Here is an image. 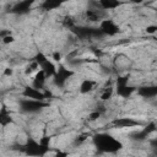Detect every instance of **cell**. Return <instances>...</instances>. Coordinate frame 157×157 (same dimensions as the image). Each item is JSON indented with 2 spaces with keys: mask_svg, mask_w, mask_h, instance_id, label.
<instances>
[{
  "mask_svg": "<svg viewBox=\"0 0 157 157\" xmlns=\"http://www.w3.org/2000/svg\"><path fill=\"white\" fill-rule=\"evenodd\" d=\"M137 93L142 97L150 98V97H155L157 94V87L156 86H145L137 90Z\"/></svg>",
  "mask_w": 157,
  "mask_h": 157,
  "instance_id": "16",
  "label": "cell"
},
{
  "mask_svg": "<svg viewBox=\"0 0 157 157\" xmlns=\"http://www.w3.org/2000/svg\"><path fill=\"white\" fill-rule=\"evenodd\" d=\"M93 144L99 151L109 152V153H114V152L119 151L123 147L121 142L118 139H115L114 136H112L109 134H105V132L96 135L93 137Z\"/></svg>",
  "mask_w": 157,
  "mask_h": 157,
  "instance_id": "1",
  "label": "cell"
},
{
  "mask_svg": "<svg viewBox=\"0 0 157 157\" xmlns=\"http://www.w3.org/2000/svg\"><path fill=\"white\" fill-rule=\"evenodd\" d=\"M2 75L6 76V77L12 76V75H13V69H11V67H5L4 71H2Z\"/></svg>",
  "mask_w": 157,
  "mask_h": 157,
  "instance_id": "25",
  "label": "cell"
},
{
  "mask_svg": "<svg viewBox=\"0 0 157 157\" xmlns=\"http://www.w3.org/2000/svg\"><path fill=\"white\" fill-rule=\"evenodd\" d=\"M39 69L44 71V74L47 75V77H53L54 74H55V71H56L55 64H54L49 58H48L47 60H44V61L39 65Z\"/></svg>",
  "mask_w": 157,
  "mask_h": 157,
  "instance_id": "12",
  "label": "cell"
},
{
  "mask_svg": "<svg viewBox=\"0 0 157 157\" xmlns=\"http://www.w3.org/2000/svg\"><path fill=\"white\" fill-rule=\"evenodd\" d=\"M113 94H114V87H112V86L104 87L102 93H101V99L102 101H108L113 97Z\"/></svg>",
  "mask_w": 157,
  "mask_h": 157,
  "instance_id": "19",
  "label": "cell"
},
{
  "mask_svg": "<svg viewBox=\"0 0 157 157\" xmlns=\"http://www.w3.org/2000/svg\"><path fill=\"white\" fill-rule=\"evenodd\" d=\"M33 2H34V0H21L11 7L10 12L15 13V15H25L31 10Z\"/></svg>",
  "mask_w": 157,
  "mask_h": 157,
  "instance_id": "8",
  "label": "cell"
},
{
  "mask_svg": "<svg viewBox=\"0 0 157 157\" xmlns=\"http://www.w3.org/2000/svg\"><path fill=\"white\" fill-rule=\"evenodd\" d=\"M102 34L104 36H109V37H113V36H117L119 32H120V27L118 26V23L114 21V20H110V18H103L99 21V28Z\"/></svg>",
  "mask_w": 157,
  "mask_h": 157,
  "instance_id": "4",
  "label": "cell"
},
{
  "mask_svg": "<svg viewBox=\"0 0 157 157\" xmlns=\"http://www.w3.org/2000/svg\"><path fill=\"white\" fill-rule=\"evenodd\" d=\"M39 70V65H38V63L37 61H34L33 59L28 63V65L25 67V75H27V76H31L33 72H37Z\"/></svg>",
  "mask_w": 157,
  "mask_h": 157,
  "instance_id": "18",
  "label": "cell"
},
{
  "mask_svg": "<svg viewBox=\"0 0 157 157\" xmlns=\"http://www.w3.org/2000/svg\"><path fill=\"white\" fill-rule=\"evenodd\" d=\"M20 109L23 113H37L42 110L43 108L48 107V103L45 101H37V99H31V98H22L18 103Z\"/></svg>",
  "mask_w": 157,
  "mask_h": 157,
  "instance_id": "2",
  "label": "cell"
},
{
  "mask_svg": "<svg viewBox=\"0 0 157 157\" xmlns=\"http://www.w3.org/2000/svg\"><path fill=\"white\" fill-rule=\"evenodd\" d=\"M22 96H23L25 98H31V99H37V101H45V98H47V94H45L42 90L36 88V87H33L32 85L23 87Z\"/></svg>",
  "mask_w": 157,
  "mask_h": 157,
  "instance_id": "7",
  "label": "cell"
},
{
  "mask_svg": "<svg viewBox=\"0 0 157 157\" xmlns=\"http://www.w3.org/2000/svg\"><path fill=\"white\" fill-rule=\"evenodd\" d=\"M67 0H43L40 4V9L43 11H54L63 6Z\"/></svg>",
  "mask_w": 157,
  "mask_h": 157,
  "instance_id": "10",
  "label": "cell"
},
{
  "mask_svg": "<svg viewBox=\"0 0 157 157\" xmlns=\"http://www.w3.org/2000/svg\"><path fill=\"white\" fill-rule=\"evenodd\" d=\"M97 4L102 10H115L123 5V1H120V0H97Z\"/></svg>",
  "mask_w": 157,
  "mask_h": 157,
  "instance_id": "13",
  "label": "cell"
},
{
  "mask_svg": "<svg viewBox=\"0 0 157 157\" xmlns=\"http://www.w3.org/2000/svg\"><path fill=\"white\" fill-rule=\"evenodd\" d=\"M128 82H129V75L119 77L117 80V94L118 96H120L123 98H128L135 92L136 88L132 86H129Z\"/></svg>",
  "mask_w": 157,
  "mask_h": 157,
  "instance_id": "6",
  "label": "cell"
},
{
  "mask_svg": "<svg viewBox=\"0 0 157 157\" xmlns=\"http://www.w3.org/2000/svg\"><path fill=\"white\" fill-rule=\"evenodd\" d=\"M52 59H53L54 61H60V60H61V53H60V52H53Z\"/></svg>",
  "mask_w": 157,
  "mask_h": 157,
  "instance_id": "26",
  "label": "cell"
},
{
  "mask_svg": "<svg viewBox=\"0 0 157 157\" xmlns=\"http://www.w3.org/2000/svg\"><path fill=\"white\" fill-rule=\"evenodd\" d=\"M129 1H132V2H135V4H141L144 0H129Z\"/></svg>",
  "mask_w": 157,
  "mask_h": 157,
  "instance_id": "27",
  "label": "cell"
},
{
  "mask_svg": "<svg viewBox=\"0 0 157 157\" xmlns=\"http://www.w3.org/2000/svg\"><path fill=\"white\" fill-rule=\"evenodd\" d=\"M12 123V117L9 112V109L6 108V105H2L0 108V125L1 126H7L9 124Z\"/></svg>",
  "mask_w": 157,
  "mask_h": 157,
  "instance_id": "15",
  "label": "cell"
},
{
  "mask_svg": "<svg viewBox=\"0 0 157 157\" xmlns=\"http://www.w3.org/2000/svg\"><path fill=\"white\" fill-rule=\"evenodd\" d=\"M146 32L147 34H155L157 32V26L156 25H150L146 27Z\"/></svg>",
  "mask_w": 157,
  "mask_h": 157,
  "instance_id": "24",
  "label": "cell"
},
{
  "mask_svg": "<svg viewBox=\"0 0 157 157\" xmlns=\"http://www.w3.org/2000/svg\"><path fill=\"white\" fill-rule=\"evenodd\" d=\"M140 125V123L132 118H118L114 119L112 121V126L113 128H119V129H124V128H134Z\"/></svg>",
  "mask_w": 157,
  "mask_h": 157,
  "instance_id": "9",
  "label": "cell"
},
{
  "mask_svg": "<svg viewBox=\"0 0 157 157\" xmlns=\"http://www.w3.org/2000/svg\"><path fill=\"white\" fill-rule=\"evenodd\" d=\"M23 150L27 155L29 156H44L48 152V147L43 146L39 141L33 140V139H28L27 142L23 145Z\"/></svg>",
  "mask_w": 157,
  "mask_h": 157,
  "instance_id": "3",
  "label": "cell"
},
{
  "mask_svg": "<svg viewBox=\"0 0 157 157\" xmlns=\"http://www.w3.org/2000/svg\"><path fill=\"white\" fill-rule=\"evenodd\" d=\"M85 15H86L87 21H90V22H97V21H101L102 20L101 18V15L94 9H87L86 12H85Z\"/></svg>",
  "mask_w": 157,
  "mask_h": 157,
  "instance_id": "17",
  "label": "cell"
},
{
  "mask_svg": "<svg viewBox=\"0 0 157 157\" xmlns=\"http://www.w3.org/2000/svg\"><path fill=\"white\" fill-rule=\"evenodd\" d=\"M0 40H1L4 44H11V43L15 42V37H13L10 32H7V33H5L4 36L0 37Z\"/></svg>",
  "mask_w": 157,
  "mask_h": 157,
  "instance_id": "21",
  "label": "cell"
},
{
  "mask_svg": "<svg viewBox=\"0 0 157 157\" xmlns=\"http://www.w3.org/2000/svg\"><path fill=\"white\" fill-rule=\"evenodd\" d=\"M94 87H96V81H93L91 78H85L81 81V83L78 86V91H80V93L86 94V93L92 92L94 90Z\"/></svg>",
  "mask_w": 157,
  "mask_h": 157,
  "instance_id": "14",
  "label": "cell"
},
{
  "mask_svg": "<svg viewBox=\"0 0 157 157\" xmlns=\"http://www.w3.org/2000/svg\"><path fill=\"white\" fill-rule=\"evenodd\" d=\"M99 117H101V112H99V110H96V112H92V113L88 115V120L94 121V120H97Z\"/></svg>",
  "mask_w": 157,
  "mask_h": 157,
  "instance_id": "23",
  "label": "cell"
},
{
  "mask_svg": "<svg viewBox=\"0 0 157 157\" xmlns=\"http://www.w3.org/2000/svg\"><path fill=\"white\" fill-rule=\"evenodd\" d=\"M74 74H75V72H74L71 69H67V67L64 66V65H59V67H56V71H55V74H54V76H53V81H54V83H55L56 86L63 87V86L66 83V81H67L70 77L74 76Z\"/></svg>",
  "mask_w": 157,
  "mask_h": 157,
  "instance_id": "5",
  "label": "cell"
},
{
  "mask_svg": "<svg viewBox=\"0 0 157 157\" xmlns=\"http://www.w3.org/2000/svg\"><path fill=\"white\" fill-rule=\"evenodd\" d=\"M87 140V135L86 134H82V135H78L76 139H75V145H81L82 142H85Z\"/></svg>",
  "mask_w": 157,
  "mask_h": 157,
  "instance_id": "22",
  "label": "cell"
},
{
  "mask_svg": "<svg viewBox=\"0 0 157 157\" xmlns=\"http://www.w3.org/2000/svg\"><path fill=\"white\" fill-rule=\"evenodd\" d=\"M63 25H64L65 27L72 29V28L76 26V22H75V20H74L71 16H65L64 20H63Z\"/></svg>",
  "mask_w": 157,
  "mask_h": 157,
  "instance_id": "20",
  "label": "cell"
},
{
  "mask_svg": "<svg viewBox=\"0 0 157 157\" xmlns=\"http://www.w3.org/2000/svg\"><path fill=\"white\" fill-rule=\"evenodd\" d=\"M47 78H48V77H47V75L44 74V71L39 69V70L36 72L33 80H32V86L36 87V88L43 90V87H44V85H45V82H47Z\"/></svg>",
  "mask_w": 157,
  "mask_h": 157,
  "instance_id": "11",
  "label": "cell"
}]
</instances>
